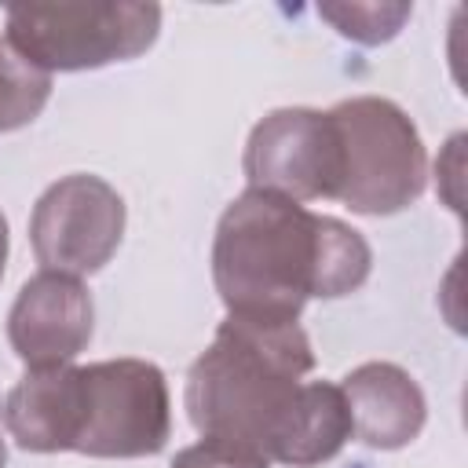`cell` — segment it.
I'll return each mask as SVG.
<instances>
[{
  "instance_id": "cell-15",
  "label": "cell",
  "mask_w": 468,
  "mask_h": 468,
  "mask_svg": "<svg viewBox=\"0 0 468 468\" xmlns=\"http://www.w3.org/2000/svg\"><path fill=\"white\" fill-rule=\"evenodd\" d=\"M4 263H7V219L0 212V278H4Z\"/></svg>"
},
{
  "instance_id": "cell-3",
  "label": "cell",
  "mask_w": 468,
  "mask_h": 468,
  "mask_svg": "<svg viewBox=\"0 0 468 468\" xmlns=\"http://www.w3.org/2000/svg\"><path fill=\"white\" fill-rule=\"evenodd\" d=\"M340 139V190L351 212L391 216L424 194L428 157L413 121L388 99L358 95L329 110Z\"/></svg>"
},
{
  "instance_id": "cell-1",
  "label": "cell",
  "mask_w": 468,
  "mask_h": 468,
  "mask_svg": "<svg viewBox=\"0 0 468 468\" xmlns=\"http://www.w3.org/2000/svg\"><path fill=\"white\" fill-rule=\"evenodd\" d=\"M212 278L227 314L296 322L311 296H344L369 278V245L333 216L249 186L219 216Z\"/></svg>"
},
{
  "instance_id": "cell-11",
  "label": "cell",
  "mask_w": 468,
  "mask_h": 468,
  "mask_svg": "<svg viewBox=\"0 0 468 468\" xmlns=\"http://www.w3.org/2000/svg\"><path fill=\"white\" fill-rule=\"evenodd\" d=\"M347 439H351V413H347L340 384L307 380L274 461L292 464V468H314L336 457Z\"/></svg>"
},
{
  "instance_id": "cell-9",
  "label": "cell",
  "mask_w": 468,
  "mask_h": 468,
  "mask_svg": "<svg viewBox=\"0 0 468 468\" xmlns=\"http://www.w3.org/2000/svg\"><path fill=\"white\" fill-rule=\"evenodd\" d=\"M351 435L373 450H399L424 428V395L417 380L391 362H366L340 384Z\"/></svg>"
},
{
  "instance_id": "cell-6",
  "label": "cell",
  "mask_w": 468,
  "mask_h": 468,
  "mask_svg": "<svg viewBox=\"0 0 468 468\" xmlns=\"http://www.w3.org/2000/svg\"><path fill=\"white\" fill-rule=\"evenodd\" d=\"M124 234L121 194L88 172L51 183L29 219V241L44 271L58 274H95L117 252Z\"/></svg>"
},
{
  "instance_id": "cell-16",
  "label": "cell",
  "mask_w": 468,
  "mask_h": 468,
  "mask_svg": "<svg viewBox=\"0 0 468 468\" xmlns=\"http://www.w3.org/2000/svg\"><path fill=\"white\" fill-rule=\"evenodd\" d=\"M4 457H7V453H4V439H0V468H4Z\"/></svg>"
},
{
  "instance_id": "cell-5",
  "label": "cell",
  "mask_w": 468,
  "mask_h": 468,
  "mask_svg": "<svg viewBox=\"0 0 468 468\" xmlns=\"http://www.w3.org/2000/svg\"><path fill=\"white\" fill-rule=\"evenodd\" d=\"M168 384L154 362L110 358L80 366V428L77 453L88 457H150L168 442Z\"/></svg>"
},
{
  "instance_id": "cell-14",
  "label": "cell",
  "mask_w": 468,
  "mask_h": 468,
  "mask_svg": "<svg viewBox=\"0 0 468 468\" xmlns=\"http://www.w3.org/2000/svg\"><path fill=\"white\" fill-rule=\"evenodd\" d=\"M172 468H267V457L230 446V442H219V439H201V442L179 450Z\"/></svg>"
},
{
  "instance_id": "cell-12",
  "label": "cell",
  "mask_w": 468,
  "mask_h": 468,
  "mask_svg": "<svg viewBox=\"0 0 468 468\" xmlns=\"http://www.w3.org/2000/svg\"><path fill=\"white\" fill-rule=\"evenodd\" d=\"M51 95V77L0 40V132L29 124Z\"/></svg>"
},
{
  "instance_id": "cell-13",
  "label": "cell",
  "mask_w": 468,
  "mask_h": 468,
  "mask_svg": "<svg viewBox=\"0 0 468 468\" xmlns=\"http://www.w3.org/2000/svg\"><path fill=\"white\" fill-rule=\"evenodd\" d=\"M318 15L358 44H380L402 29L410 4H318Z\"/></svg>"
},
{
  "instance_id": "cell-2",
  "label": "cell",
  "mask_w": 468,
  "mask_h": 468,
  "mask_svg": "<svg viewBox=\"0 0 468 468\" xmlns=\"http://www.w3.org/2000/svg\"><path fill=\"white\" fill-rule=\"evenodd\" d=\"M314 366L296 322L234 318L186 373V413L201 439H219L274 461Z\"/></svg>"
},
{
  "instance_id": "cell-8",
  "label": "cell",
  "mask_w": 468,
  "mask_h": 468,
  "mask_svg": "<svg viewBox=\"0 0 468 468\" xmlns=\"http://www.w3.org/2000/svg\"><path fill=\"white\" fill-rule=\"evenodd\" d=\"M91 318V296L80 278L40 271L22 285L7 314V336L29 369L66 366L88 347Z\"/></svg>"
},
{
  "instance_id": "cell-4",
  "label": "cell",
  "mask_w": 468,
  "mask_h": 468,
  "mask_svg": "<svg viewBox=\"0 0 468 468\" xmlns=\"http://www.w3.org/2000/svg\"><path fill=\"white\" fill-rule=\"evenodd\" d=\"M157 29V4H22L7 11V44L48 77L135 58Z\"/></svg>"
},
{
  "instance_id": "cell-10",
  "label": "cell",
  "mask_w": 468,
  "mask_h": 468,
  "mask_svg": "<svg viewBox=\"0 0 468 468\" xmlns=\"http://www.w3.org/2000/svg\"><path fill=\"white\" fill-rule=\"evenodd\" d=\"M7 431L22 450H73L80 428V366L29 369L4 406Z\"/></svg>"
},
{
  "instance_id": "cell-7",
  "label": "cell",
  "mask_w": 468,
  "mask_h": 468,
  "mask_svg": "<svg viewBox=\"0 0 468 468\" xmlns=\"http://www.w3.org/2000/svg\"><path fill=\"white\" fill-rule=\"evenodd\" d=\"M245 176L252 190H267L289 201L336 197L340 139L329 113L296 106L263 117L245 146Z\"/></svg>"
}]
</instances>
